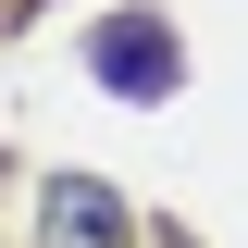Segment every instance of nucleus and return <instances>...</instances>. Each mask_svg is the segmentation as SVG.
<instances>
[{"instance_id":"f257e3e1","label":"nucleus","mask_w":248,"mask_h":248,"mask_svg":"<svg viewBox=\"0 0 248 248\" xmlns=\"http://www.w3.org/2000/svg\"><path fill=\"white\" fill-rule=\"evenodd\" d=\"M87 75H99L112 99H161V87L186 75V37L161 25V13H112V25L87 37Z\"/></svg>"},{"instance_id":"f03ea898","label":"nucleus","mask_w":248,"mask_h":248,"mask_svg":"<svg viewBox=\"0 0 248 248\" xmlns=\"http://www.w3.org/2000/svg\"><path fill=\"white\" fill-rule=\"evenodd\" d=\"M37 248H124V199L99 174H50L37 199Z\"/></svg>"},{"instance_id":"7ed1b4c3","label":"nucleus","mask_w":248,"mask_h":248,"mask_svg":"<svg viewBox=\"0 0 248 248\" xmlns=\"http://www.w3.org/2000/svg\"><path fill=\"white\" fill-rule=\"evenodd\" d=\"M161 248H186V236H161Z\"/></svg>"}]
</instances>
